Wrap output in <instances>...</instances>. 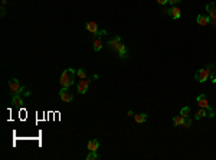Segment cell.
I'll use <instances>...</instances> for the list:
<instances>
[{"label": "cell", "instance_id": "cell-1", "mask_svg": "<svg viewBox=\"0 0 216 160\" xmlns=\"http://www.w3.org/2000/svg\"><path fill=\"white\" fill-rule=\"evenodd\" d=\"M75 75H76L75 69H72V68L65 69L62 72V75H61V79H59L61 81V85L65 87V88H69L72 84H73V81H75Z\"/></svg>", "mask_w": 216, "mask_h": 160}, {"label": "cell", "instance_id": "cell-2", "mask_svg": "<svg viewBox=\"0 0 216 160\" xmlns=\"http://www.w3.org/2000/svg\"><path fill=\"white\" fill-rule=\"evenodd\" d=\"M215 68V65L213 64H210L209 67H206V68L203 69H199L196 74H194V79L197 81V82H205L209 76H210V74H212V69Z\"/></svg>", "mask_w": 216, "mask_h": 160}, {"label": "cell", "instance_id": "cell-3", "mask_svg": "<svg viewBox=\"0 0 216 160\" xmlns=\"http://www.w3.org/2000/svg\"><path fill=\"white\" fill-rule=\"evenodd\" d=\"M9 91H10L12 97H13V95H20V92L26 91V88L20 85L17 78H12V81L9 82Z\"/></svg>", "mask_w": 216, "mask_h": 160}, {"label": "cell", "instance_id": "cell-4", "mask_svg": "<svg viewBox=\"0 0 216 160\" xmlns=\"http://www.w3.org/2000/svg\"><path fill=\"white\" fill-rule=\"evenodd\" d=\"M206 12L209 15V19H210V23H212V27L216 29V4L215 3H209L206 4Z\"/></svg>", "mask_w": 216, "mask_h": 160}, {"label": "cell", "instance_id": "cell-5", "mask_svg": "<svg viewBox=\"0 0 216 160\" xmlns=\"http://www.w3.org/2000/svg\"><path fill=\"white\" fill-rule=\"evenodd\" d=\"M89 84H91V81L89 79H81L79 82H78V87H76V91L79 92V94H85V92L88 91V88H89Z\"/></svg>", "mask_w": 216, "mask_h": 160}, {"label": "cell", "instance_id": "cell-6", "mask_svg": "<svg viewBox=\"0 0 216 160\" xmlns=\"http://www.w3.org/2000/svg\"><path fill=\"white\" fill-rule=\"evenodd\" d=\"M59 97L64 102H71L73 98V95L69 92V88H65V87H62V90L59 91Z\"/></svg>", "mask_w": 216, "mask_h": 160}, {"label": "cell", "instance_id": "cell-7", "mask_svg": "<svg viewBox=\"0 0 216 160\" xmlns=\"http://www.w3.org/2000/svg\"><path fill=\"white\" fill-rule=\"evenodd\" d=\"M167 15L168 16H171L173 19H180V16H182V10L179 9V7H170L167 10Z\"/></svg>", "mask_w": 216, "mask_h": 160}, {"label": "cell", "instance_id": "cell-8", "mask_svg": "<svg viewBox=\"0 0 216 160\" xmlns=\"http://www.w3.org/2000/svg\"><path fill=\"white\" fill-rule=\"evenodd\" d=\"M197 104H199L200 108H208L209 107V102H208V98L205 97V94H200L197 97Z\"/></svg>", "mask_w": 216, "mask_h": 160}, {"label": "cell", "instance_id": "cell-9", "mask_svg": "<svg viewBox=\"0 0 216 160\" xmlns=\"http://www.w3.org/2000/svg\"><path fill=\"white\" fill-rule=\"evenodd\" d=\"M117 52H118V55H120V58L121 59H125L127 58V48H125V45L124 44H118L117 45V49H115Z\"/></svg>", "mask_w": 216, "mask_h": 160}, {"label": "cell", "instance_id": "cell-10", "mask_svg": "<svg viewBox=\"0 0 216 160\" xmlns=\"http://www.w3.org/2000/svg\"><path fill=\"white\" fill-rule=\"evenodd\" d=\"M87 147H88L89 152H98V149H99V141H98V140H89L88 144H87Z\"/></svg>", "mask_w": 216, "mask_h": 160}, {"label": "cell", "instance_id": "cell-11", "mask_svg": "<svg viewBox=\"0 0 216 160\" xmlns=\"http://www.w3.org/2000/svg\"><path fill=\"white\" fill-rule=\"evenodd\" d=\"M196 20H197V23H199L200 26H206L210 19H209V15H199Z\"/></svg>", "mask_w": 216, "mask_h": 160}, {"label": "cell", "instance_id": "cell-12", "mask_svg": "<svg viewBox=\"0 0 216 160\" xmlns=\"http://www.w3.org/2000/svg\"><path fill=\"white\" fill-rule=\"evenodd\" d=\"M121 42V38L120 36H115V38H113L111 41H108V46H110V49L111 51H115L117 49V45Z\"/></svg>", "mask_w": 216, "mask_h": 160}, {"label": "cell", "instance_id": "cell-13", "mask_svg": "<svg viewBox=\"0 0 216 160\" xmlns=\"http://www.w3.org/2000/svg\"><path fill=\"white\" fill-rule=\"evenodd\" d=\"M85 27H87L88 32H91V33H94V35L98 32V26H96L95 22H87L85 23Z\"/></svg>", "mask_w": 216, "mask_h": 160}, {"label": "cell", "instance_id": "cell-14", "mask_svg": "<svg viewBox=\"0 0 216 160\" xmlns=\"http://www.w3.org/2000/svg\"><path fill=\"white\" fill-rule=\"evenodd\" d=\"M12 104H13L15 107H22L23 100L20 98V95H13V98H12Z\"/></svg>", "mask_w": 216, "mask_h": 160}, {"label": "cell", "instance_id": "cell-15", "mask_svg": "<svg viewBox=\"0 0 216 160\" xmlns=\"http://www.w3.org/2000/svg\"><path fill=\"white\" fill-rule=\"evenodd\" d=\"M134 120H136V123L141 124V123H144V121L147 120V114H145V113H141V114L134 115Z\"/></svg>", "mask_w": 216, "mask_h": 160}, {"label": "cell", "instance_id": "cell-16", "mask_svg": "<svg viewBox=\"0 0 216 160\" xmlns=\"http://www.w3.org/2000/svg\"><path fill=\"white\" fill-rule=\"evenodd\" d=\"M208 115V111H206V108H200L199 111H196V114H194V118L196 120H200V118H203V117H206Z\"/></svg>", "mask_w": 216, "mask_h": 160}, {"label": "cell", "instance_id": "cell-17", "mask_svg": "<svg viewBox=\"0 0 216 160\" xmlns=\"http://www.w3.org/2000/svg\"><path fill=\"white\" fill-rule=\"evenodd\" d=\"M183 121H185V117L183 115H176L173 118V124L174 126H183Z\"/></svg>", "mask_w": 216, "mask_h": 160}, {"label": "cell", "instance_id": "cell-18", "mask_svg": "<svg viewBox=\"0 0 216 160\" xmlns=\"http://www.w3.org/2000/svg\"><path fill=\"white\" fill-rule=\"evenodd\" d=\"M92 45H94V51H95V52L101 51V48H102L101 39H99V38H95V39H94V44H92Z\"/></svg>", "mask_w": 216, "mask_h": 160}, {"label": "cell", "instance_id": "cell-19", "mask_svg": "<svg viewBox=\"0 0 216 160\" xmlns=\"http://www.w3.org/2000/svg\"><path fill=\"white\" fill-rule=\"evenodd\" d=\"M189 114H190V107H183V108L180 110V115H183L185 118L189 117Z\"/></svg>", "mask_w": 216, "mask_h": 160}, {"label": "cell", "instance_id": "cell-20", "mask_svg": "<svg viewBox=\"0 0 216 160\" xmlns=\"http://www.w3.org/2000/svg\"><path fill=\"white\" fill-rule=\"evenodd\" d=\"M98 159H99V156L96 154V152H89L88 156H87V160H98Z\"/></svg>", "mask_w": 216, "mask_h": 160}, {"label": "cell", "instance_id": "cell-21", "mask_svg": "<svg viewBox=\"0 0 216 160\" xmlns=\"http://www.w3.org/2000/svg\"><path fill=\"white\" fill-rule=\"evenodd\" d=\"M78 76L81 78V79H85L87 78V72H85V69H78Z\"/></svg>", "mask_w": 216, "mask_h": 160}, {"label": "cell", "instance_id": "cell-22", "mask_svg": "<svg viewBox=\"0 0 216 160\" xmlns=\"http://www.w3.org/2000/svg\"><path fill=\"white\" fill-rule=\"evenodd\" d=\"M206 110H208V117H210V118H213V117H215V110H213V108H212V107H210V105H209V107H208V108H206Z\"/></svg>", "mask_w": 216, "mask_h": 160}, {"label": "cell", "instance_id": "cell-23", "mask_svg": "<svg viewBox=\"0 0 216 160\" xmlns=\"http://www.w3.org/2000/svg\"><path fill=\"white\" fill-rule=\"evenodd\" d=\"M190 126H192V120H190L189 117H186L185 121H183V126H182V127H190Z\"/></svg>", "mask_w": 216, "mask_h": 160}, {"label": "cell", "instance_id": "cell-24", "mask_svg": "<svg viewBox=\"0 0 216 160\" xmlns=\"http://www.w3.org/2000/svg\"><path fill=\"white\" fill-rule=\"evenodd\" d=\"M105 35H107V32H105V30H101V32L98 30L94 36H95V38H99V36H105Z\"/></svg>", "mask_w": 216, "mask_h": 160}, {"label": "cell", "instance_id": "cell-25", "mask_svg": "<svg viewBox=\"0 0 216 160\" xmlns=\"http://www.w3.org/2000/svg\"><path fill=\"white\" fill-rule=\"evenodd\" d=\"M210 78H212V82L216 84V69L215 71H212V74H210Z\"/></svg>", "mask_w": 216, "mask_h": 160}, {"label": "cell", "instance_id": "cell-26", "mask_svg": "<svg viewBox=\"0 0 216 160\" xmlns=\"http://www.w3.org/2000/svg\"><path fill=\"white\" fill-rule=\"evenodd\" d=\"M0 15H1V16L6 15V9H4V6H1V9H0Z\"/></svg>", "mask_w": 216, "mask_h": 160}, {"label": "cell", "instance_id": "cell-27", "mask_svg": "<svg viewBox=\"0 0 216 160\" xmlns=\"http://www.w3.org/2000/svg\"><path fill=\"white\" fill-rule=\"evenodd\" d=\"M182 0H168V3L170 4H177V3H180Z\"/></svg>", "mask_w": 216, "mask_h": 160}, {"label": "cell", "instance_id": "cell-28", "mask_svg": "<svg viewBox=\"0 0 216 160\" xmlns=\"http://www.w3.org/2000/svg\"><path fill=\"white\" fill-rule=\"evenodd\" d=\"M167 1H168V0H157V3H159V4H166Z\"/></svg>", "mask_w": 216, "mask_h": 160}, {"label": "cell", "instance_id": "cell-29", "mask_svg": "<svg viewBox=\"0 0 216 160\" xmlns=\"http://www.w3.org/2000/svg\"><path fill=\"white\" fill-rule=\"evenodd\" d=\"M23 94H24V97H29V95H30V91H27V90H26Z\"/></svg>", "mask_w": 216, "mask_h": 160}, {"label": "cell", "instance_id": "cell-30", "mask_svg": "<svg viewBox=\"0 0 216 160\" xmlns=\"http://www.w3.org/2000/svg\"><path fill=\"white\" fill-rule=\"evenodd\" d=\"M127 115H128V117H133L134 114H133V111H128V113H127Z\"/></svg>", "mask_w": 216, "mask_h": 160}, {"label": "cell", "instance_id": "cell-31", "mask_svg": "<svg viewBox=\"0 0 216 160\" xmlns=\"http://www.w3.org/2000/svg\"><path fill=\"white\" fill-rule=\"evenodd\" d=\"M6 3H7V0H1V6H4Z\"/></svg>", "mask_w": 216, "mask_h": 160}]
</instances>
